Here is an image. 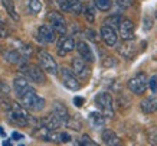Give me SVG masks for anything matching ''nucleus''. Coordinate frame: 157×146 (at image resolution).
I'll return each mask as SVG.
<instances>
[{
    "label": "nucleus",
    "instance_id": "f257e3e1",
    "mask_svg": "<svg viewBox=\"0 0 157 146\" xmlns=\"http://www.w3.org/2000/svg\"><path fill=\"white\" fill-rule=\"evenodd\" d=\"M14 93H16L17 99L20 100V103L25 108L32 110V112H40L45 108V100L36 93V90L29 83L20 90H16Z\"/></svg>",
    "mask_w": 157,
    "mask_h": 146
},
{
    "label": "nucleus",
    "instance_id": "f03ea898",
    "mask_svg": "<svg viewBox=\"0 0 157 146\" xmlns=\"http://www.w3.org/2000/svg\"><path fill=\"white\" fill-rule=\"evenodd\" d=\"M6 110H7V112H6L7 120H9L12 124H14V126H20V127L29 126L30 123L33 122V119L29 114L28 108H25L23 106H20V104H17V103H10Z\"/></svg>",
    "mask_w": 157,
    "mask_h": 146
},
{
    "label": "nucleus",
    "instance_id": "7ed1b4c3",
    "mask_svg": "<svg viewBox=\"0 0 157 146\" xmlns=\"http://www.w3.org/2000/svg\"><path fill=\"white\" fill-rule=\"evenodd\" d=\"M20 71L28 77L29 80L33 81V83H36V84H45V83H46L45 72L42 71L40 67L35 65V64H26V62H23V65H22Z\"/></svg>",
    "mask_w": 157,
    "mask_h": 146
},
{
    "label": "nucleus",
    "instance_id": "20e7f679",
    "mask_svg": "<svg viewBox=\"0 0 157 146\" xmlns=\"http://www.w3.org/2000/svg\"><path fill=\"white\" fill-rule=\"evenodd\" d=\"M95 104L100 108V112L104 114V117H114V106H113V97L109 93H100L95 97Z\"/></svg>",
    "mask_w": 157,
    "mask_h": 146
},
{
    "label": "nucleus",
    "instance_id": "39448f33",
    "mask_svg": "<svg viewBox=\"0 0 157 146\" xmlns=\"http://www.w3.org/2000/svg\"><path fill=\"white\" fill-rule=\"evenodd\" d=\"M147 77L144 72H137L133 78H130L128 83H127V87L131 93L137 95H141L146 93V88H147Z\"/></svg>",
    "mask_w": 157,
    "mask_h": 146
},
{
    "label": "nucleus",
    "instance_id": "423d86ee",
    "mask_svg": "<svg viewBox=\"0 0 157 146\" xmlns=\"http://www.w3.org/2000/svg\"><path fill=\"white\" fill-rule=\"evenodd\" d=\"M59 77H61V81L62 84L65 85L68 90H71V91H78V90L81 88V83L78 80V77L74 74V71H71L69 68H61L59 71Z\"/></svg>",
    "mask_w": 157,
    "mask_h": 146
},
{
    "label": "nucleus",
    "instance_id": "0eeeda50",
    "mask_svg": "<svg viewBox=\"0 0 157 146\" xmlns=\"http://www.w3.org/2000/svg\"><path fill=\"white\" fill-rule=\"evenodd\" d=\"M38 58H39V62H40V67H42V70L45 71V72L52 74V75H56L58 74V64L49 52L39 51Z\"/></svg>",
    "mask_w": 157,
    "mask_h": 146
},
{
    "label": "nucleus",
    "instance_id": "6e6552de",
    "mask_svg": "<svg viewBox=\"0 0 157 146\" xmlns=\"http://www.w3.org/2000/svg\"><path fill=\"white\" fill-rule=\"evenodd\" d=\"M48 22L56 32V35H65L67 33V20L63 18V14L59 12H49Z\"/></svg>",
    "mask_w": 157,
    "mask_h": 146
},
{
    "label": "nucleus",
    "instance_id": "1a4fd4ad",
    "mask_svg": "<svg viewBox=\"0 0 157 146\" xmlns=\"http://www.w3.org/2000/svg\"><path fill=\"white\" fill-rule=\"evenodd\" d=\"M72 71L78 78L81 80H88L91 75V70L90 67L86 65V61L82 59L81 57H76L72 59Z\"/></svg>",
    "mask_w": 157,
    "mask_h": 146
},
{
    "label": "nucleus",
    "instance_id": "9d476101",
    "mask_svg": "<svg viewBox=\"0 0 157 146\" xmlns=\"http://www.w3.org/2000/svg\"><path fill=\"white\" fill-rule=\"evenodd\" d=\"M120 30V36L123 41H134V30H136V26H134V22L130 19H123L121 23L118 26Z\"/></svg>",
    "mask_w": 157,
    "mask_h": 146
},
{
    "label": "nucleus",
    "instance_id": "9b49d317",
    "mask_svg": "<svg viewBox=\"0 0 157 146\" xmlns=\"http://www.w3.org/2000/svg\"><path fill=\"white\" fill-rule=\"evenodd\" d=\"M75 49V41L72 36H67V35H61V39L58 42V55L59 57H65L67 54Z\"/></svg>",
    "mask_w": 157,
    "mask_h": 146
},
{
    "label": "nucleus",
    "instance_id": "f8f14e48",
    "mask_svg": "<svg viewBox=\"0 0 157 146\" xmlns=\"http://www.w3.org/2000/svg\"><path fill=\"white\" fill-rule=\"evenodd\" d=\"M38 39L43 43H52L56 39V32L51 25H42L38 29Z\"/></svg>",
    "mask_w": 157,
    "mask_h": 146
},
{
    "label": "nucleus",
    "instance_id": "ddd939ff",
    "mask_svg": "<svg viewBox=\"0 0 157 146\" xmlns=\"http://www.w3.org/2000/svg\"><path fill=\"white\" fill-rule=\"evenodd\" d=\"M100 33H101L102 41L105 42V45H108V47H114L115 43H117V41H118V35L115 32V29L108 26V25H105V23L101 26Z\"/></svg>",
    "mask_w": 157,
    "mask_h": 146
},
{
    "label": "nucleus",
    "instance_id": "4468645a",
    "mask_svg": "<svg viewBox=\"0 0 157 146\" xmlns=\"http://www.w3.org/2000/svg\"><path fill=\"white\" fill-rule=\"evenodd\" d=\"M75 48H76V51H78V54H79V57H81L82 59H85L86 62H94L95 61L94 51H92V48H91L86 42L79 41V42L75 43Z\"/></svg>",
    "mask_w": 157,
    "mask_h": 146
},
{
    "label": "nucleus",
    "instance_id": "2eb2a0df",
    "mask_svg": "<svg viewBox=\"0 0 157 146\" xmlns=\"http://www.w3.org/2000/svg\"><path fill=\"white\" fill-rule=\"evenodd\" d=\"M118 54L125 59H131V58L136 57L137 54V49H136V45H134L133 41H124V43H121L118 48H117Z\"/></svg>",
    "mask_w": 157,
    "mask_h": 146
},
{
    "label": "nucleus",
    "instance_id": "dca6fc26",
    "mask_svg": "<svg viewBox=\"0 0 157 146\" xmlns=\"http://www.w3.org/2000/svg\"><path fill=\"white\" fill-rule=\"evenodd\" d=\"M3 57H5V59L7 62H10V64H17V65H20V64L26 62V58H25L19 51H16L14 48H10V49L5 51L3 52Z\"/></svg>",
    "mask_w": 157,
    "mask_h": 146
},
{
    "label": "nucleus",
    "instance_id": "f3484780",
    "mask_svg": "<svg viewBox=\"0 0 157 146\" xmlns=\"http://www.w3.org/2000/svg\"><path fill=\"white\" fill-rule=\"evenodd\" d=\"M40 124L45 126L48 130H56V129H59V127L62 126V122L55 116V113L52 112L51 114H48V116H45V117L42 119Z\"/></svg>",
    "mask_w": 157,
    "mask_h": 146
},
{
    "label": "nucleus",
    "instance_id": "a211bd4d",
    "mask_svg": "<svg viewBox=\"0 0 157 146\" xmlns=\"http://www.w3.org/2000/svg\"><path fill=\"white\" fill-rule=\"evenodd\" d=\"M101 139L104 142V145H109V146H115L120 143V137L118 135L111 130V129H105L104 132L101 133Z\"/></svg>",
    "mask_w": 157,
    "mask_h": 146
},
{
    "label": "nucleus",
    "instance_id": "6ab92c4d",
    "mask_svg": "<svg viewBox=\"0 0 157 146\" xmlns=\"http://www.w3.org/2000/svg\"><path fill=\"white\" fill-rule=\"evenodd\" d=\"M140 107H141V112L143 113H154L157 110V97H147L144 99L141 103H140Z\"/></svg>",
    "mask_w": 157,
    "mask_h": 146
},
{
    "label": "nucleus",
    "instance_id": "aec40b11",
    "mask_svg": "<svg viewBox=\"0 0 157 146\" xmlns=\"http://www.w3.org/2000/svg\"><path fill=\"white\" fill-rule=\"evenodd\" d=\"M53 113H55V116H56L62 123H65L67 122V119L69 117V112H68V108L65 107V104L59 103V101H56V103L53 104Z\"/></svg>",
    "mask_w": 157,
    "mask_h": 146
},
{
    "label": "nucleus",
    "instance_id": "412c9836",
    "mask_svg": "<svg viewBox=\"0 0 157 146\" xmlns=\"http://www.w3.org/2000/svg\"><path fill=\"white\" fill-rule=\"evenodd\" d=\"M88 120H90L91 126L95 127V129H100V127H102L105 124V117L101 112H92V113H90Z\"/></svg>",
    "mask_w": 157,
    "mask_h": 146
},
{
    "label": "nucleus",
    "instance_id": "4be33fe9",
    "mask_svg": "<svg viewBox=\"0 0 157 146\" xmlns=\"http://www.w3.org/2000/svg\"><path fill=\"white\" fill-rule=\"evenodd\" d=\"M2 5H3V7L6 9V13L9 14L10 18L13 20H19V14L16 13V9H14V3L13 0H2Z\"/></svg>",
    "mask_w": 157,
    "mask_h": 146
},
{
    "label": "nucleus",
    "instance_id": "5701e85b",
    "mask_svg": "<svg viewBox=\"0 0 157 146\" xmlns=\"http://www.w3.org/2000/svg\"><path fill=\"white\" fill-rule=\"evenodd\" d=\"M13 43L16 45V51H19L22 55H23L25 58H28L32 55V48L29 47L28 43H23V42H20V41H13Z\"/></svg>",
    "mask_w": 157,
    "mask_h": 146
},
{
    "label": "nucleus",
    "instance_id": "b1692460",
    "mask_svg": "<svg viewBox=\"0 0 157 146\" xmlns=\"http://www.w3.org/2000/svg\"><path fill=\"white\" fill-rule=\"evenodd\" d=\"M65 124H67V127H69V129H72V130H75V132H79L82 129V123L81 120H79V117L78 116H74V117H69L67 119V122H65Z\"/></svg>",
    "mask_w": 157,
    "mask_h": 146
},
{
    "label": "nucleus",
    "instance_id": "393cba45",
    "mask_svg": "<svg viewBox=\"0 0 157 146\" xmlns=\"http://www.w3.org/2000/svg\"><path fill=\"white\" fill-rule=\"evenodd\" d=\"M82 9H84V6H82L81 0H69V2H68V10H69L71 13L81 14Z\"/></svg>",
    "mask_w": 157,
    "mask_h": 146
},
{
    "label": "nucleus",
    "instance_id": "a878e982",
    "mask_svg": "<svg viewBox=\"0 0 157 146\" xmlns=\"http://www.w3.org/2000/svg\"><path fill=\"white\" fill-rule=\"evenodd\" d=\"M94 5L101 12H108L111 9V6H113V0H94Z\"/></svg>",
    "mask_w": 157,
    "mask_h": 146
},
{
    "label": "nucleus",
    "instance_id": "bb28decb",
    "mask_svg": "<svg viewBox=\"0 0 157 146\" xmlns=\"http://www.w3.org/2000/svg\"><path fill=\"white\" fill-rule=\"evenodd\" d=\"M121 20H123V18H121L120 14H113V16H109V18H107V19H105L104 23L115 29V28H118V26H120Z\"/></svg>",
    "mask_w": 157,
    "mask_h": 146
},
{
    "label": "nucleus",
    "instance_id": "cd10ccee",
    "mask_svg": "<svg viewBox=\"0 0 157 146\" xmlns=\"http://www.w3.org/2000/svg\"><path fill=\"white\" fill-rule=\"evenodd\" d=\"M84 10V16H85V19L90 22V23H92L94 20H95V10H94V6L92 5H86L85 9Z\"/></svg>",
    "mask_w": 157,
    "mask_h": 146
},
{
    "label": "nucleus",
    "instance_id": "c85d7f7f",
    "mask_svg": "<svg viewBox=\"0 0 157 146\" xmlns=\"http://www.w3.org/2000/svg\"><path fill=\"white\" fill-rule=\"evenodd\" d=\"M10 95V87L5 81H0V100H7Z\"/></svg>",
    "mask_w": 157,
    "mask_h": 146
},
{
    "label": "nucleus",
    "instance_id": "c756f323",
    "mask_svg": "<svg viewBox=\"0 0 157 146\" xmlns=\"http://www.w3.org/2000/svg\"><path fill=\"white\" fill-rule=\"evenodd\" d=\"M29 10H30L33 14L39 13V12L42 10V3H40V0H29Z\"/></svg>",
    "mask_w": 157,
    "mask_h": 146
},
{
    "label": "nucleus",
    "instance_id": "7c9ffc66",
    "mask_svg": "<svg viewBox=\"0 0 157 146\" xmlns=\"http://www.w3.org/2000/svg\"><path fill=\"white\" fill-rule=\"evenodd\" d=\"M147 85L150 87L151 93H156V91H157V75H153L151 78L147 81Z\"/></svg>",
    "mask_w": 157,
    "mask_h": 146
},
{
    "label": "nucleus",
    "instance_id": "2f4dec72",
    "mask_svg": "<svg viewBox=\"0 0 157 146\" xmlns=\"http://www.w3.org/2000/svg\"><path fill=\"white\" fill-rule=\"evenodd\" d=\"M79 143H81V145H90V146H94V145H95V142L92 140V139H91L88 135H82Z\"/></svg>",
    "mask_w": 157,
    "mask_h": 146
},
{
    "label": "nucleus",
    "instance_id": "473e14b6",
    "mask_svg": "<svg viewBox=\"0 0 157 146\" xmlns=\"http://www.w3.org/2000/svg\"><path fill=\"white\" fill-rule=\"evenodd\" d=\"M117 2V5L120 7H123V9H127V7H131L133 6V0H115Z\"/></svg>",
    "mask_w": 157,
    "mask_h": 146
},
{
    "label": "nucleus",
    "instance_id": "72a5a7b5",
    "mask_svg": "<svg viewBox=\"0 0 157 146\" xmlns=\"http://www.w3.org/2000/svg\"><path fill=\"white\" fill-rule=\"evenodd\" d=\"M55 2H56V5L59 6V9L62 12H68V2L69 0H55Z\"/></svg>",
    "mask_w": 157,
    "mask_h": 146
},
{
    "label": "nucleus",
    "instance_id": "f704fd0d",
    "mask_svg": "<svg viewBox=\"0 0 157 146\" xmlns=\"http://www.w3.org/2000/svg\"><path fill=\"white\" fill-rule=\"evenodd\" d=\"M102 65L104 67H107V68H108V67H114L115 65V61H114V58H105L104 59V62H102Z\"/></svg>",
    "mask_w": 157,
    "mask_h": 146
},
{
    "label": "nucleus",
    "instance_id": "c9c22d12",
    "mask_svg": "<svg viewBox=\"0 0 157 146\" xmlns=\"http://www.w3.org/2000/svg\"><path fill=\"white\" fill-rule=\"evenodd\" d=\"M143 29L144 30H150L151 29V19H148V18H146V19L143 20Z\"/></svg>",
    "mask_w": 157,
    "mask_h": 146
},
{
    "label": "nucleus",
    "instance_id": "e433bc0d",
    "mask_svg": "<svg viewBox=\"0 0 157 146\" xmlns=\"http://www.w3.org/2000/svg\"><path fill=\"white\" fill-rule=\"evenodd\" d=\"M84 103H85V100L82 99V97H75V99H74V104H75L76 107H82Z\"/></svg>",
    "mask_w": 157,
    "mask_h": 146
},
{
    "label": "nucleus",
    "instance_id": "4c0bfd02",
    "mask_svg": "<svg viewBox=\"0 0 157 146\" xmlns=\"http://www.w3.org/2000/svg\"><path fill=\"white\" fill-rule=\"evenodd\" d=\"M85 33H86V36H88V39H91V41H97V38H95V32H94L92 29H86Z\"/></svg>",
    "mask_w": 157,
    "mask_h": 146
},
{
    "label": "nucleus",
    "instance_id": "58836bf2",
    "mask_svg": "<svg viewBox=\"0 0 157 146\" xmlns=\"http://www.w3.org/2000/svg\"><path fill=\"white\" fill-rule=\"evenodd\" d=\"M12 137H13L14 140H22L25 136L22 135V133H19V132H13V133H12Z\"/></svg>",
    "mask_w": 157,
    "mask_h": 146
},
{
    "label": "nucleus",
    "instance_id": "ea45409f",
    "mask_svg": "<svg viewBox=\"0 0 157 146\" xmlns=\"http://www.w3.org/2000/svg\"><path fill=\"white\" fill-rule=\"evenodd\" d=\"M0 135H3V136H5V132H3L2 129H0Z\"/></svg>",
    "mask_w": 157,
    "mask_h": 146
},
{
    "label": "nucleus",
    "instance_id": "a19ab883",
    "mask_svg": "<svg viewBox=\"0 0 157 146\" xmlns=\"http://www.w3.org/2000/svg\"><path fill=\"white\" fill-rule=\"evenodd\" d=\"M156 19H157V10H156Z\"/></svg>",
    "mask_w": 157,
    "mask_h": 146
}]
</instances>
